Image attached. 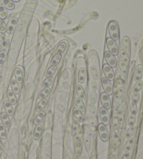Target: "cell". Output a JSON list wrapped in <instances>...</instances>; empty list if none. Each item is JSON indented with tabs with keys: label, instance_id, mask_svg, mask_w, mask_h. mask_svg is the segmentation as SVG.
Segmentation results:
<instances>
[{
	"label": "cell",
	"instance_id": "6da1fadb",
	"mask_svg": "<svg viewBox=\"0 0 143 159\" xmlns=\"http://www.w3.org/2000/svg\"><path fill=\"white\" fill-rule=\"evenodd\" d=\"M108 32H109L110 38L113 39L114 41L119 40V28H118L117 23L114 21H112L108 24Z\"/></svg>",
	"mask_w": 143,
	"mask_h": 159
},
{
	"label": "cell",
	"instance_id": "7a4b0ae2",
	"mask_svg": "<svg viewBox=\"0 0 143 159\" xmlns=\"http://www.w3.org/2000/svg\"><path fill=\"white\" fill-rule=\"evenodd\" d=\"M106 44L108 49H109L110 52L114 56H117L118 55V53H119V48H118L117 44L116 43L115 41L113 40L112 38L109 37L106 39Z\"/></svg>",
	"mask_w": 143,
	"mask_h": 159
},
{
	"label": "cell",
	"instance_id": "3957f363",
	"mask_svg": "<svg viewBox=\"0 0 143 159\" xmlns=\"http://www.w3.org/2000/svg\"><path fill=\"white\" fill-rule=\"evenodd\" d=\"M98 131L101 140L103 141V142H107L108 140V133L106 126L103 124H98Z\"/></svg>",
	"mask_w": 143,
	"mask_h": 159
},
{
	"label": "cell",
	"instance_id": "277c9868",
	"mask_svg": "<svg viewBox=\"0 0 143 159\" xmlns=\"http://www.w3.org/2000/svg\"><path fill=\"white\" fill-rule=\"evenodd\" d=\"M101 83L103 89L105 91V93H106L108 96H111L113 94V86H112V84L110 83V80L107 79L106 78H103L101 80Z\"/></svg>",
	"mask_w": 143,
	"mask_h": 159
},
{
	"label": "cell",
	"instance_id": "5b68a950",
	"mask_svg": "<svg viewBox=\"0 0 143 159\" xmlns=\"http://www.w3.org/2000/svg\"><path fill=\"white\" fill-rule=\"evenodd\" d=\"M103 73H104L105 75H106L107 79L110 80V81L115 79L114 71H113L112 67L110 66L108 64H105L103 65Z\"/></svg>",
	"mask_w": 143,
	"mask_h": 159
},
{
	"label": "cell",
	"instance_id": "8992f818",
	"mask_svg": "<svg viewBox=\"0 0 143 159\" xmlns=\"http://www.w3.org/2000/svg\"><path fill=\"white\" fill-rule=\"evenodd\" d=\"M105 59L108 62V64L112 68H115L117 66V60L115 58V56L110 52L107 51L105 52Z\"/></svg>",
	"mask_w": 143,
	"mask_h": 159
},
{
	"label": "cell",
	"instance_id": "52a82bcc",
	"mask_svg": "<svg viewBox=\"0 0 143 159\" xmlns=\"http://www.w3.org/2000/svg\"><path fill=\"white\" fill-rule=\"evenodd\" d=\"M100 116H101V119L103 124L105 126H108L110 122V117L109 114H108V110L104 108H101L100 110Z\"/></svg>",
	"mask_w": 143,
	"mask_h": 159
},
{
	"label": "cell",
	"instance_id": "ba28073f",
	"mask_svg": "<svg viewBox=\"0 0 143 159\" xmlns=\"http://www.w3.org/2000/svg\"><path fill=\"white\" fill-rule=\"evenodd\" d=\"M101 101L102 106L106 110H108L110 108V100L109 96L106 93L103 92L101 94Z\"/></svg>",
	"mask_w": 143,
	"mask_h": 159
},
{
	"label": "cell",
	"instance_id": "9c48e42d",
	"mask_svg": "<svg viewBox=\"0 0 143 159\" xmlns=\"http://www.w3.org/2000/svg\"><path fill=\"white\" fill-rule=\"evenodd\" d=\"M18 20L16 18H13L9 20V23H8L7 27H6V30L9 34H12L14 32L15 27H16V23H17Z\"/></svg>",
	"mask_w": 143,
	"mask_h": 159
},
{
	"label": "cell",
	"instance_id": "30bf717a",
	"mask_svg": "<svg viewBox=\"0 0 143 159\" xmlns=\"http://www.w3.org/2000/svg\"><path fill=\"white\" fill-rule=\"evenodd\" d=\"M122 46L123 49L128 53V55L130 53V50H131V41H130L129 37H124L123 38L122 41Z\"/></svg>",
	"mask_w": 143,
	"mask_h": 159
},
{
	"label": "cell",
	"instance_id": "8fae6325",
	"mask_svg": "<svg viewBox=\"0 0 143 159\" xmlns=\"http://www.w3.org/2000/svg\"><path fill=\"white\" fill-rule=\"evenodd\" d=\"M15 76H16V80L18 84H22L23 81V74H22V70L20 68H17L15 70Z\"/></svg>",
	"mask_w": 143,
	"mask_h": 159
},
{
	"label": "cell",
	"instance_id": "7c38bea8",
	"mask_svg": "<svg viewBox=\"0 0 143 159\" xmlns=\"http://www.w3.org/2000/svg\"><path fill=\"white\" fill-rule=\"evenodd\" d=\"M1 4L5 9L8 10H13L15 8V4L14 1L11 0H1Z\"/></svg>",
	"mask_w": 143,
	"mask_h": 159
},
{
	"label": "cell",
	"instance_id": "4fadbf2b",
	"mask_svg": "<svg viewBox=\"0 0 143 159\" xmlns=\"http://www.w3.org/2000/svg\"><path fill=\"white\" fill-rule=\"evenodd\" d=\"M120 54V57H121V61L123 62H124L125 64H126V65H129V55H128V53L126 52L124 49H121V50H120L119 52Z\"/></svg>",
	"mask_w": 143,
	"mask_h": 159
},
{
	"label": "cell",
	"instance_id": "5bb4252c",
	"mask_svg": "<svg viewBox=\"0 0 143 159\" xmlns=\"http://www.w3.org/2000/svg\"><path fill=\"white\" fill-rule=\"evenodd\" d=\"M86 79V69L85 68H81L79 70L78 80L80 83H84Z\"/></svg>",
	"mask_w": 143,
	"mask_h": 159
},
{
	"label": "cell",
	"instance_id": "9a60e30c",
	"mask_svg": "<svg viewBox=\"0 0 143 159\" xmlns=\"http://www.w3.org/2000/svg\"><path fill=\"white\" fill-rule=\"evenodd\" d=\"M41 133H42V127L39 124V125H37L35 129H34V139L35 140H39V138L41 136Z\"/></svg>",
	"mask_w": 143,
	"mask_h": 159
},
{
	"label": "cell",
	"instance_id": "2e32d148",
	"mask_svg": "<svg viewBox=\"0 0 143 159\" xmlns=\"http://www.w3.org/2000/svg\"><path fill=\"white\" fill-rule=\"evenodd\" d=\"M76 91L77 94H78L79 98H80L81 100H85L86 98V94H85V90L83 88V87L80 86V85H78L76 87Z\"/></svg>",
	"mask_w": 143,
	"mask_h": 159
},
{
	"label": "cell",
	"instance_id": "e0dca14e",
	"mask_svg": "<svg viewBox=\"0 0 143 159\" xmlns=\"http://www.w3.org/2000/svg\"><path fill=\"white\" fill-rule=\"evenodd\" d=\"M134 144V138H130L129 140L126 142V143L125 144L124 147V151L125 152H129L132 149L133 146Z\"/></svg>",
	"mask_w": 143,
	"mask_h": 159
},
{
	"label": "cell",
	"instance_id": "ac0fdd59",
	"mask_svg": "<svg viewBox=\"0 0 143 159\" xmlns=\"http://www.w3.org/2000/svg\"><path fill=\"white\" fill-rule=\"evenodd\" d=\"M45 113L43 111L41 112L39 114H38L37 117H36L35 119L34 120V124H35V125H39V124H40L41 123L43 122L44 118H45Z\"/></svg>",
	"mask_w": 143,
	"mask_h": 159
},
{
	"label": "cell",
	"instance_id": "d6986e66",
	"mask_svg": "<svg viewBox=\"0 0 143 159\" xmlns=\"http://www.w3.org/2000/svg\"><path fill=\"white\" fill-rule=\"evenodd\" d=\"M73 115L75 117V119H77V120L79 122H83L84 121V117L83 114H82V112H80L78 109L75 108L73 110Z\"/></svg>",
	"mask_w": 143,
	"mask_h": 159
},
{
	"label": "cell",
	"instance_id": "ffe728a7",
	"mask_svg": "<svg viewBox=\"0 0 143 159\" xmlns=\"http://www.w3.org/2000/svg\"><path fill=\"white\" fill-rule=\"evenodd\" d=\"M75 104L80 112H84V111H85V105H84V103L83 102V101H82L80 98H75Z\"/></svg>",
	"mask_w": 143,
	"mask_h": 159
},
{
	"label": "cell",
	"instance_id": "44dd1931",
	"mask_svg": "<svg viewBox=\"0 0 143 159\" xmlns=\"http://www.w3.org/2000/svg\"><path fill=\"white\" fill-rule=\"evenodd\" d=\"M78 127H79V122L77 120V119H75V117H73V122H72V130H71L72 135H75L77 131H78Z\"/></svg>",
	"mask_w": 143,
	"mask_h": 159
},
{
	"label": "cell",
	"instance_id": "7402d4cb",
	"mask_svg": "<svg viewBox=\"0 0 143 159\" xmlns=\"http://www.w3.org/2000/svg\"><path fill=\"white\" fill-rule=\"evenodd\" d=\"M143 76V68H138L136 70V73H135L134 76V80L136 82L140 81L142 80Z\"/></svg>",
	"mask_w": 143,
	"mask_h": 159
},
{
	"label": "cell",
	"instance_id": "603a6c76",
	"mask_svg": "<svg viewBox=\"0 0 143 159\" xmlns=\"http://www.w3.org/2000/svg\"><path fill=\"white\" fill-rule=\"evenodd\" d=\"M82 152V143L80 142V140L77 141L75 142V156L78 157L80 156V154H81Z\"/></svg>",
	"mask_w": 143,
	"mask_h": 159
},
{
	"label": "cell",
	"instance_id": "cb8c5ba5",
	"mask_svg": "<svg viewBox=\"0 0 143 159\" xmlns=\"http://www.w3.org/2000/svg\"><path fill=\"white\" fill-rule=\"evenodd\" d=\"M11 86L12 88L13 91L14 92V94H19L20 93V87L18 86V83H17L15 79H12L11 80Z\"/></svg>",
	"mask_w": 143,
	"mask_h": 159
},
{
	"label": "cell",
	"instance_id": "d4e9b609",
	"mask_svg": "<svg viewBox=\"0 0 143 159\" xmlns=\"http://www.w3.org/2000/svg\"><path fill=\"white\" fill-rule=\"evenodd\" d=\"M7 96L8 98H9V103H11V105H15L17 102V99H16V96H15L14 92L11 90H9L7 93Z\"/></svg>",
	"mask_w": 143,
	"mask_h": 159
},
{
	"label": "cell",
	"instance_id": "484cf974",
	"mask_svg": "<svg viewBox=\"0 0 143 159\" xmlns=\"http://www.w3.org/2000/svg\"><path fill=\"white\" fill-rule=\"evenodd\" d=\"M119 66L120 70H121V73H122V74L124 75V76L126 77L128 74L127 65H126L124 62H123L121 60V61H119Z\"/></svg>",
	"mask_w": 143,
	"mask_h": 159
},
{
	"label": "cell",
	"instance_id": "4316f807",
	"mask_svg": "<svg viewBox=\"0 0 143 159\" xmlns=\"http://www.w3.org/2000/svg\"><path fill=\"white\" fill-rule=\"evenodd\" d=\"M1 120H2L3 124H4V126L6 127H9L10 125H11V122H10L8 114L6 113L3 112L1 115Z\"/></svg>",
	"mask_w": 143,
	"mask_h": 159
},
{
	"label": "cell",
	"instance_id": "83f0119b",
	"mask_svg": "<svg viewBox=\"0 0 143 159\" xmlns=\"http://www.w3.org/2000/svg\"><path fill=\"white\" fill-rule=\"evenodd\" d=\"M136 127H135V126L130 127L129 128V129L126 131V133H125V137H126V139L131 138V137L134 135L135 132H136Z\"/></svg>",
	"mask_w": 143,
	"mask_h": 159
},
{
	"label": "cell",
	"instance_id": "f1b7e54d",
	"mask_svg": "<svg viewBox=\"0 0 143 159\" xmlns=\"http://www.w3.org/2000/svg\"><path fill=\"white\" fill-rule=\"evenodd\" d=\"M4 108L6 111V114H7L8 115H13V114H14V109H13L12 106H11V103L8 102V101H6L4 103Z\"/></svg>",
	"mask_w": 143,
	"mask_h": 159
},
{
	"label": "cell",
	"instance_id": "f546056e",
	"mask_svg": "<svg viewBox=\"0 0 143 159\" xmlns=\"http://www.w3.org/2000/svg\"><path fill=\"white\" fill-rule=\"evenodd\" d=\"M90 73H91V76L94 80H98L99 78V73H98V70L95 66H91L90 67Z\"/></svg>",
	"mask_w": 143,
	"mask_h": 159
},
{
	"label": "cell",
	"instance_id": "4dcf8cb0",
	"mask_svg": "<svg viewBox=\"0 0 143 159\" xmlns=\"http://www.w3.org/2000/svg\"><path fill=\"white\" fill-rule=\"evenodd\" d=\"M66 47V43L62 42L58 45V47H57V50H56V54H60V55H62L65 51Z\"/></svg>",
	"mask_w": 143,
	"mask_h": 159
},
{
	"label": "cell",
	"instance_id": "1f68e13d",
	"mask_svg": "<svg viewBox=\"0 0 143 159\" xmlns=\"http://www.w3.org/2000/svg\"><path fill=\"white\" fill-rule=\"evenodd\" d=\"M61 60H62V55L56 54L55 56L53 57V58L52 59V60H51V66H56L60 62Z\"/></svg>",
	"mask_w": 143,
	"mask_h": 159
},
{
	"label": "cell",
	"instance_id": "d6a6232c",
	"mask_svg": "<svg viewBox=\"0 0 143 159\" xmlns=\"http://www.w3.org/2000/svg\"><path fill=\"white\" fill-rule=\"evenodd\" d=\"M47 103V101L45 99V98L42 99L41 101L39 102V104H38V106H37V111L43 110V108L46 106Z\"/></svg>",
	"mask_w": 143,
	"mask_h": 159
},
{
	"label": "cell",
	"instance_id": "836d02e7",
	"mask_svg": "<svg viewBox=\"0 0 143 159\" xmlns=\"http://www.w3.org/2000/svg\"><path fill=\"white\" fill-rule=\"evenodd\" d=\"M87 122L89 123V126H91V127H95L96 125V119H95V118L92 114H88L87 117Z\"/></svg>",
	"mask_w": 143,
	"mask_h": 159
},
{
	"label": "cell",
	"instance_id": "e575fe53",
	"mask_svg": "<svg viewBox=\"0 0 143 159\" xmlns=\"http://www.w3.org/2000/svg\"><path fill=\"white\" fill-rule=\"evenodd\" d=\"M84 142H85V145L87 150L89 151L91 150V138L89 137L87 135H85V137H84Z\"/></svg>",
	"mask_w": 143,
	"mask_h": 159
},
{
	"label": "cell",
	"instance_id": "d590c367",
	"mask_svg": "<svg viewBox=\"0 0 143 159\" xmlns=\"http://www.w3.org/2000/svg\"><path fill=\"white\" fill-rule=\"evenodd\" d=\"M7 17V11L4 6H0V19L4 20Z\"/></svg>",
	"mask_w": 143,
	"mask_h": 159
},
{
	"label": "cell",
	"instance_id": "8d00e7d4",
	"mask_svg": "<svg viewBox=\"0 0 143 159\" xmlns=\"http://www.w3.org/2000/svg\"><path fill=\"white\" fill-rule=\"evenodd\" d=\"M50 91V87H45V89H43V90H42L41 91V92L40 94V96H39V98H41V99H43V98H45L47 95L49 94Z\"/></svg>",
	"mask_w": 143,
	"mask_h": 159
},
{
	"label": "cell",
	"instance_id": "74e56055",
	"mask_svg": "<svg viewBox=\"0 0 143 159\" xmlns=\"http://www.w3.org/2000/svg\"><path fill=\"white\" fill-rule=\"evenodd\" d=\"M56 70H57V66H51L47 71V73H46L47 76L52 77V75L55 74Z\"/></svg>",
	"mask_w": 143,
	"mask_h": 159
},
{
	"label": "cell",
	"instance_id": "f35d334b",
	"mask_svg": "<svg viewBox=\"0 0 143 159\" xmlns=\"http://www.w3.org/2000/svg\"><path fill=\"white\" fill-rule=\"evenodd\" d=\"M130 108H131V113L132 115L136 116L138 112V108H137V105L134 102H131V106H130Z\"/></svg>",
	"mask_w": 143,
	"mask_h": 159
},
{
	"label": "cell",
	"instance_id": "ab89813d",
	"mask_svg": "<svg viewBox=\"0 0 143 159\" xmlns=\"http://www.w3.org/2000/svg\"><path fill=\"white\" fill-rule=\"evenodd\" d=\"M143 87V83L142 81H138L137 82L135 86L134 87V92H138L139 91H140L142 89Z\"/></svg>",
	"mask_w": 143,
	"mask_h": 159
},
{
	"label": "cell",
	"instance_id": "60d3db41",
	"mask_svg": "<svg viewBox=\"0 0 143 159\" xmlns=\"http://www.w3.org/2000/svg\"><path fill=\"white\" fill-rule=\"evenodd\" d=\"M136 122V116L131 114L129 117V120H128V125H129V127H133V126L135 125Z\"/></svg>",
	"mask_w": 143,
	"mask_h": 159
},
{
	"label": "cell",
	"instance_id": "b9f144b4",
	"mask_svg": "<svg viewBox=\"0 0 143 159\" xmlns=\"http://www.w3.org/2000/svg\"><path fill=\"white\" fill-rule=\"evenodd\" d=\"M52 77H47V78L43 81V86L44 87H48L50 85L52 84Z\"/></svg>",
	"mask_w": 143,
	"mask_h": 159
},
{
	"label": "cell",
	"instance_id": "7bdbcfd3",
	"mask_svg": "<svg viewBox=\"0 0 143 159\" xmlns=\"http://www.w3.org/2000/svg\"><path fill=\"white\" fill-rule=\"evenodd\" d=\"M6 137V133L5 131V129L4 126L0 124V138L1 139H5Z\"/></svg>",
	"mask_w": 143,
	"mask_h": 159
},
{
	"label": "cell",
	"instance_id": "ee69618b",
	"mask_svg": "<svg viewBox=\"0 0 143 159\" xmlns=\"http://www.w3.org/2000/svg\"><path fill=\"white\" fill-rule=\"evenodd\" d=\"M88 108H89V110L90 112L91 113V114L94 116H95L96 114V108H95V106H94L93 103H89L88 105Z\"/></svg>",
	"mask_w": 143,
	"mask_h": 159
},
{
	"label": "cell",
	"instance_id": "f6af8a7d",
	"mask_svg": "<svg viewBox=\"0 0 143 159\" xmlns=\"http://www.w3.org/2000/svg\"><path fill=\"white\" fill-rule=\"evenodd\" d=\"M140 100V94L138 92H134L132 95V102H134L137 104L139 102Z\"/></svg>",
	"mask_w": 143,
	"mask_h": 159
},
{
	"label": "cell",
	"instance_id": "bcb514c9",
	"mask_svg": "<svg viewBox=\"0 0 143 159\" xmlns=\"http://www.w3.org/2000/svg\"><path fill=\"white\" fill-rule=\"evenodd\" d=\"M85 133H86V134H87L86 135H87L89 137H90V138H92V137H94L93 131L91 130L89 127H85Z\"/></svg>",
	"mask_w": 143,
	"mask_h": 159
},
{
	"label": "cell",
	"instance_id": "7dc6e473",
	"mask_svg": "<svg viewBox=\"0 0 143 159\" xmlns=\"http://www.w3.org/2000/svg\"><path fill=\"white\" fill-rule=\"evenodd\" d=\"M6 31V26L3 20L0 19V32L5 33Z\"/></svg>",
	"mask_w": 143,
	"mask_h": 159
},
{
	"label": "cell",
	"instance_id": "c3c4849f",
	"mask_svg": "<svg viewBox=\"0 0 143 159\" xmlns=\"http://www.w3.org/2000/svg\"><path fill=\"white\" fill-rule=\"evenodd\" d=\"M5 57H6V52L5 51L0 52V67L2 66V65L4 64Z\"/></svg>",
	"mask_w": 143,
	"mask_h": 159
},
{
	"label": "cell",
	"instance_id": "681fc988",
	"mask_svg": "<svg viewBox=\"0 0 143 159\" xmlns=\"http://www.w3.org/2000/svg\"><path fill=\"white\" fill-rule=\"evenodd\" d=\"M82 136H83V131L82 130H78L77 131V133L75 135V141L77 142V141L80 140Z\"/></svg>",
	"mask_w": 143,
	"mask_h": 159
},
{
	"label": "cell",
	"instance_id": "f907efd6",
	"mask_svg": "<svg viewBox=\"0 0 143 159\" xmlns=\"http://www.w3.org/2000/svg\"><path fill=\"white\" fill-rule=\"evenodd\" d=\"M90 98H91V102H92V103H94V104L96 103V102H97V95H96V93L94 91H91V95H90Z\"/></svg>",
	"mask_w": 143,
	"mask_h": 159
},
{
	"label": "cell",
	"instance_id": "816d5d0a",
	"mask_svg": "<svg viewBox=\"0 0 143 159\" xmlns=\"http://www.w3.org/2000/svg\"><path fill=\"white\" fill-rule=\"evenodd\" d=\"M7 46V42L6 41H3L0 42V52L3 51L4 48Z\"/></svg>",
	"mask_w": 143,
	"mask_h": 159
},
{
	"label": "cell",
	"instance_id": "f5cc1de1",
	"mask_svg": "<svg viewBox=\"0 0 143 159\" xmlns=\"http://www.w3.org/2000/svg\"><path fill=\"white\" fill-rule=\"evenodd\" d=\"M91 89H92L94 91H96L97 89V84L96 81L92 80V81L91 82Z\"/></svg>",
	"mask_w": 143,
	"mask_h": 159
},
{
	"label": "cell",
	"instance_id": "db71d44e",
	"mask_svg": "<svg viewBox=\"0 0 143 159\" xmlns=\"http://www.w3.org/2000/svg\"><path fill=\"white\" fill-rule=\"evenodd\" d=\"M121 159H130V154L129 152H126V153L123 155Z\"/></svg>",
	"mask_w": 143,
	"mask_h": 159
},
{
	"label": "cell",
	"instance_id": "11a10c76",
	"mask_svg": "<svg viewBox=\"0 0 143 159\" xmlns=\"http://www.w3.org/2000/svg\"><path fill=\"white\" fill-rule=\"evenodd\" d=\"M11 1H14V2H19V1H20V0H11Z\"/></svg>",
	"mask_w": 143,
	"mask_h": 159
},
{
	"label": "cell",
	"instance_id": "9f6ffc18",
	"mask_svg": "<svg viewBox=\"0 0 143 159\" xmlns=\"http://www.w3.org/2000/svg\"><path fill=\"white\" fill-rule=\"evenodd\" d=\"M81 159H87V156H83Z\"/></svg>",
	"mask_w": 143,
	"mask_h": 159
},
{
	"label": "cell",
	"instance_id": "6f0895ef",
	"mask_svg": "<svg viewBox=\"0 0 143 159\" xmlns=\"http://www.w3.org/2000/svg\"><path fill=\"white\" fill-rule=\"evenodd\" d=\"M1 149V140H0V150Z\"/></svg>",
	"mask_w": 143,
	"mask_h": 159
}]
</instances>
